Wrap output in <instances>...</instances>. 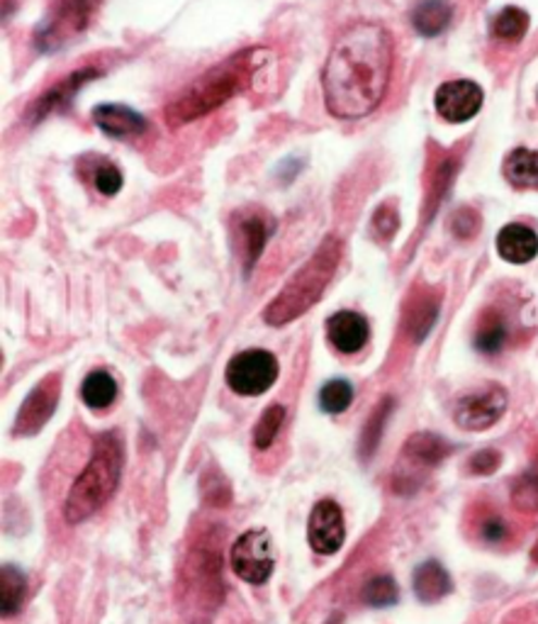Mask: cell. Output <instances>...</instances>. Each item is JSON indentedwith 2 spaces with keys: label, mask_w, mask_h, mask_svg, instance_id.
Returning <instances> with one entry per match:
<instances>
[{
  "label": "cell",
  "mask_w": 538,
  "mask_h": 624,
  "mask_svg": "<svg viewBox=\"0 0 538 624\" xmlns=\"http://www.w3.org/2000/svg\"><path fill=\"white\" fill-rule=\"evenodd\" d=\"M101 74H103L101 68L93 66V64L76 68V72H72L66 78H62L59 84H54L42 98H39V101L33 107H29V123L44 120V117L52 115L54 111H62V107L72 105L74 95L81 91V88L88 81H93V78H98Z\"/></svg>",
  "instance_id": "12"
},
{
  "label": "cell",
  "mask_w": 538,
  "mask_h": 624,
  "mask_svg": "<svg viewBox=\"0 0 538 624\" xmlns=\"http://www.w3.org/2000/svg\"><path fill=\"white\" fill-rule=\"evenodd\" d=\"M529 13H524L522 8L510 5L500 10V15L492 20V35L507 39V42H520L526 35V29H529Z\"/></svg>",
  "instance_id": "26"
},
{
  "label": "cell",
  "mask_w": 538,
  "mask_h": 624,
  "mask_svg": "<svg viewBox=\"0 0 538 624\" xmlns=\"http://www.w3.org/2000/svg\"><path fill=\"white\" fill-rule=\"evenodd\" d=\"M434 105L448 123H467L481 113L483 88L473 81H448L436 91Z\"/></svg>",
  "instance_id": "11"
},
{
  "label": "cell",
  "mask_w": 538,
  "mask_h": 624,
  "mask_svg": "<svg viewBox=\"0 0 538 624\" xmlns=\"http://www.w3.org/2000/svg\"><path fill=\"white\" fill-rule=\"evenodd\" d=\"M451 444L444 437L432 432H417L405 444V459L412 463V467H436L441 463L448 454H451Z\"/></svg>",
  "instance_id": "19"
},
{
  "label": "cell",
  "mask_w": 538,
  "mask_h": 624,
  "mask_svg": "<svg viewBox=\"0 0 538 624\" xmlns=\"http://www.w3.org/2000/svg\"><path fill=\"white\" fill-rule=\"evenodd\" d=\"M397 598H400V590H397L390 576H377L373 581H368L363 588V600L373 608H390L395 606Z\"/></svg>",
  "instance_id": "29"
},
{
  "label": "cell",
  "mask_w": 538,
  "mask_h": 624,
  "mask_svg": "<svg viewBox=\"0 0 538 624\" xmlns=\"http://www.w3.org/2000/svg\"><path fill=\"white\" fill-rule=\"evenodd\" d=\"M342 254H344L342 240L329 234L326 240L317 246L310 259L291 276V281L283 285L281 293L268 303L264 320L273 327H281L315 308V303L324 295L326 285L332 283L338 269V262H342Z\"/></svg>",
  "instance_id": "3"
},
{
  "label": "cell",
  "mask_w": 538,
  "mask_h": 624,
  "mask_svg": "<svg viewBox=\"0 0 538 624\" xmlns=\"http://www.w3.org/2000/svg\"><path fill=\"white\" fill-rule=\"evenodd\" d=\"M397 227H400V215L395 213V207L393 205L377 207L375 215H373V232H375L377 240L390 242L397 232Z\"/></svg>",
  "instance_id": "32"
},
{
  "label": "cell",
  "mask_w": 538,
  "mask_h": 624,
  "mask_svg": "<svg viewBox=\"0 0 538 624\" xmlns=\"http://www.w3.org/2000/svg\"><path fill=\"white\" fill-rule=\"evenodd\" d=\"M393 37L375 23L346 27L322 72L326 111L342 120L371 115L383 103L393 76Z\"/></svg>",
  "instance_id": "1"
},
{
  "label": "cell",
  "mask_w": 538,
  "mask_h": 624,
  "mask_svg": "<svg viewBox=\"0 0 538 624\" xmlns=\"http://www.w3.org/2000/svg\"><path fill=\"white\" fill-rule=\"evenodd\" d=\"M93 123L101 127L107 137H115V140H125V137L146 132L144 117L127 105H115V103L98 105L93 111Z\"/></svg>",
  "instance_id": "14"
},
{
  "label": "cell",
  "mask_w": 538,
  "mask_h": 624,
  "mask_svg": "<svg viewBox=\"0 0 538 624\" xmlns=\"http://www.w3.org/2000/svg\"><path fill=\"white\" fill-rule=\"evenodd\" d=\"M227 385L239 395H261L278 381V359L266 349H246L227 364Z\"/></svg>",
  "instance_id": "6"
},
{
  "label": "cell",
  "mask_w": 538,
  "mask_h": 624,
  "mask_svg": "<svg viewBox=\"0 0 538 624\" xmlns=\"http://www.w3.org/2000/svg\"><path fill=\"white\" fill-rule=\"evenodd\" d=\"M500 463H502V454L500 451L483 449V451H477V454H473L471 459H467V469H471V473H475V475H490V473H495L497 469H500Z\"/></svg>",
  "instance_id": "34"
},
{
  "label": "cell",
  "mask_w": 538,
  "mask_h": 624,
  "mask_svg": "<svg viewBox=\"0 0 538 624\" xmlns=\"http://www.w3.org/2000/svg\"><path fill=\"white\" fill-rule=\"evenodd\" d=\"M502 171L514 188H534V191H538V152L520 147V150L507 154Z\"/></svg>",
  "instance_id": "22"
},
{
  "label": "cell",
  "mask_w": 538,
  "mask_h": 624,
  "mask_svg": "<svg viewBox=\"0 0 538 624\" xmlns=\"http://www.w3.org/2000/svg\"><path fill=\"white\" fill-rule=\"evenodd\" d=\"M283 422H285V408H283V405H278V403L268 405L261 418H258L256 428H254V447L258 451H266L268 447H271L278 434H281Z\"/></svg>",
  "instance_id": "27"
},
{
  "label": "cell",
  "mask_w": 538,
  "mask_h": 624,
  "mask_svg": "<svg viewBox=\"0 0 538 624\" xmlns=\"http://www.w3.org/2000/svg\"><path fill=\"white\" fill-rule=\"evenodd\" d=\"M27 598V578L13 563L3 566V593H0V602H3V617H13L25 606Z\"/></svg>",
  "instance_id": "25"
},
{
  "label": "cell",
  "mask_w": 538,
  "mask_h": 624,
  "mask_svg": "<svg viewBox=\"0 0 538 624\" xmlns=\"http://www.w3.org/2000/svg\"><path fill=\"white\" fill-rule=\"evenodd\" d=\"M59 395H62V381H59V373L47 375V379L39 381L33 393L27 395L23 408L17 412L15 420V434L17 437H33L44 424L52 420V415L59 405Z\"/></svg>",
  "instance_id": "9"
},
{
  "label": "cell",
  "mask_w": 538,
  "mask_h": 624,
  "mask_svg": "<svg viewBox=\"0 0 538 624\" xmlns=\"http://www.w3.org/2000/svg\"><path fill=\"white\" fill-rule=\"evenodd\" d=\"M453 20V8L448 0H424L414 8L412 13V25L422 37H436L441 35L444 29L451 25Z\"/></svg>",
  "instance_id": "21"
},
{
  "label": "cell",
  "mask_w": 538,
  "mask_h": 624,
  "mask_svg": "<svg viewBox=\"0 0 538 624\" xmlns=\"http://www.w3.org/2000/svg\"><path fill=\"white\" fill-rule=\"evenodd\" d=\"M232 569L242 581L261 586L276 569L273 539L266 530H248L234 542Z\"/></svg>",
  "instance_id": "7"
},
{
  "label": "cell",
  "mask_w": 538,
  "mask_h": 624,
  "mask_svg": "<svg viewBox=\"0 0 538 624\" xmlns=\"http://www.w3.org/2000/svg\"><path fill=\"white\" fill-rule=\"evenodd\" d=\"M123 442L115 432H105L101 437H95L91 461L78 473L72 491L66 495L64 520L68 524L84 522L105 508V502L117 491L119 479H123Z\"/></svg>",
  "instance_id": "4"
},
{
  "label": "cell",
  "mask_w": 538,
  "mask_h": 624,
  "mask_svg": "<svg viewBox=\"0 0 538 624\" xmlns=\"http://www.w3.org/2000/svg\"><path fill=\"white\" fill-rule=\"evenodd\" d=\"M512 500L520 505V510H538V467H531L514 485Z\"/></svg>",
  "instance_id": "31"
},
{
  "label": "cell",
  "mask_w": 538,
  "mask_h": 624,
  "mask_svg": "<svg viewBox=\"0 0 538 624\" xmlns=\"http://www.w3.org/2000/svg\"><path fill=\"white\" fill-rule=\"evenodd\" d=\"M507 410V391L502 385H485V389L463 395L456 403L453 418L461 430L481 432L492 428V424L502 418Z\"/></svg>",
  "instance_id": "8"
},
{
  "label": "cell",
  "mask_w": 538,
  "mask_h": 624,
  "mask_svg": "<svg viewBox=\"0 0 538 624\" xmlns=\"http://www.w3.org/2000/svg\"><path fill=\"white\" fill-rule=\"evenodd\" d=\"M273 230V220L264 211H252L242 217L239 225V234H242V252H244V266L246 271L254 269L258 256H261L268 234Z\"/></svg>",
  "instance_id": "17"
},
{
  "label": "cell",
  "mask_w": 538,
  "mask_h": 624,
  "mask_svg": "<svg viewBox=\"0 0 538 624\" xmlns=\"http://www.w3.org/2000/svg\"><path fill=\"white\" fill-rule=\"evenodd\" d=\"M390 410H393V400L385 398L383 405H377L375 412L371 415V420H368L366 430H363V434H361V454H363V459H368V457H371V454L375 451L377 442H381L383 424H385V420H387V415H390Z\"/></svg>",
  "instance_id": "30"
},
{
  "label": "cell",
  "mask_w": 538,
  "mask_h": 624,
  "mask_svg": "<svg viewBox=\"0 0 538 624\" xmlns=\"http://www.w3.org/2000/svg\"><path fill=\"white\" fill-rule=\"evenodd\" d=\"M531 559L538 563V542L534 544V549H531Z\"/></svg>",
  "instance_id": "35"
},
{
  "label": "cell",
  "mask_w": 538,
  "mask_h": 624,
  "mask_svg": "<svg viewBox=\"0 0 538 624\" xmlns=\"http://www.w3.org/2000/svg\"><path fill=\"white\" fill-rule=\"evenodd\" d=\"M438 317V298L430 291L417 293V301H410L405 308V330L420 344L432 332Z\"/></svg>",
  "instance_id": "20"
},
{
  "label": "cell",
  "mask_w": 538,
  "mask_h": 624,
  "mask_svg": "<svg viewBox=\"0 0 538 624\" xmlns=\"http://www.w3.org/2000/svg\"><path fill=\"white\" fill-rule=\"evenodd\" d=\"M93 183L103 195H115L123 188V174H119V168L113 162H103L98 166Z\"/></svg>",
  "instance_id": "33"
},
{
  "label": "cell",
  "mask_w": 538,
  "mask_h": 624,
  "mask_svg": "<svg viewBox=\"0 0 538 624\" xmlns=\"http://www.w3.org/2000/svg\"><path fill=\"white\" fill-rule=\"evenodd\" d=\"M473 537L485 547H504L514 539L512 524L492 505H473Z\"/></svg>",
  "instance_id": "15"
},
{
  "label": "cell",
  "mask_w": 538,
  "mask_h": 624,
  "mask_svg": "<svg viewBox=\"0 0 538 624\" xmlns=\"http://www.w3.org/2000/svg\"><path fill=\"white\" fill-rule=\"evenodd\" d=\"M414 596L422 602H436L453 590V581L438 561H424L412 576Z\"/></svg>",
  "instance_id": "18"
},
{
  "label": "cell",
  "mask_w": 538,
  "mask_h": 624,
  "mask_svg": "<svg viewBox=\"0 0 538 624\" xmlns=\"http://www.w3.org/2000/svg\"><path fill=\"white\" fill-rule=\"evenodd\" d=\"M354 403V385L344 381V379H336V381H329L322 385L320 391V408L329 415H338L348 410V405Z\"/></svg>",
  "instance_id": "28"
},
{
  "label": "cell",
  "mask_w": 538,
  "mask_h": 624,
  "mask_svg": "<svg viewBox=\"0 0 538 624\" xmlns=\"http://www.w3.org/2000/svg\"><path fill=\"white\" fill-rule=\"evenodd\" d=\"M497 252L510 264H529L538 254V237L526 225H504L497 234Z\"/></svg>",
  "instance_id": "16"
},
{
  "label": "cell",
  "mask_w": 538,
  "mask_h": 624,
  "mask_svg": "<svg viewBox=\"0 0 538 624\" xmlns=\"http://www.w3.org/2000/svg\"><path fill=\"white\" fill-rule=\"evenodd\" d=\"M507 342L504 317L495 310H487L475 330V349L483 354H497Z\"/></svg>",
  "instance_id": "24"
},
{
  "label": "cell",
  "mask_w": 538,
  "mask_h": 624,
  "mask_svg": "<svg viewBox=\"0 0 538 624\" xmlns=\"http://www.w3.org/2000/svg\"><path fill=\"white\" fill-rule=\"evenodd\" d=\"M264 49H248V52L234 54L227 62L213 66L166 107L168 127L178 130V127L191 125L197 117L222 107L229 98L242 93V88L252 86L256 74L261 72L258 59H264Z\"/></svg>",
  "instance_id": "2"
},
{
  "label": "cell",
  "mask_w": 538,
  "mask_h": 624,
  "mask_svg": "<svg viewBox=\"0 0 538 624\" xmlns=\"http://www.w3.org/2000/svg\"><path fill=\"white\" fill-rule=\"evenodd\" d=\"M81 398L91 410H105L117 398V381L103 369L91 371L81 383Z\"/></svg>",
  "instance_id": "23"
},
{
  "label": "cell",
  "mask_w": 538,
  "mask_h": 624,
  "mask_svg": "<svg viewBox=\"0 0 538 624\" xmlns=\"http://www.w3.org/2000/svg\"><path fill=\"white\" fill-rule=\"evenodd\" d=\"M307 539H310V547L317 553H324V557H332V553L342 549L346 539V527L344 512L338 508V502L320 500L315 505L310 522H307Z\"/></svg>",
  "instance_id": "10"
},
{
  "label": "cell",
  "mask_w": 538,
  "mask_h": 624,
  "mask_svg": "<svg viewBox=\"0 0 538 624\" xmlns=\"http://www.w3.org/2000/svg\"><path fill=\"white\" fill-rule=\"evenodd\" d=\"M368 336H371V327L363 315L354 310H338L326 320V340L342 354L361 352Z\"/></svg>",
  "instance_id": "13"
},
{
  "label": "cell",
  "mask_w": 538,
  "mask_h": 624,
  "mask_svg": "<svg viewBox=\"0 0 538 624\" xmlns=\"http://www.w3.org/2000/svg\"><path fill=\"white\" fill-rule=\"evenodd\" d=\"M101 0H56L54 8L35 33V44L42 52H56L68 39L81 35L91 23Z\"/></svg>",
  "instance_id": "5"
}]
</instances>
